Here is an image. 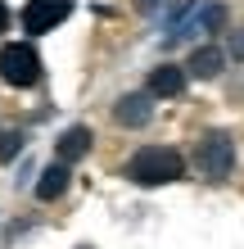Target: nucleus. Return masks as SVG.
Instances as JSON below:
<instances>
[{
    "label": "nucleus",
    "instance_id": "1",
    "mask_svg": "<svg viewBox=\"0 0 244 249\" xmlns=\"http://www.w3.org/2000/svg\"><path fill=\"white\" fill-rule=\"evenodd\" d=\"M127 181L136 186H167L185 177V159L172 150V145H140V150L127 159Z\"/></svg>",
    "mask_w": 244,
    "mask_h": 249
},
{
    "label": "nucleus",
    "instance_id": "2",
    "mask_svg": "<svg viewBox=\"0 0 244 249\" xmlns=\"http://www.w3.org/2000/svg\"><path fill=\"white\" fill-rule=\"evenodd\" d=\"M195 168L204 172L208 181H226L235 168V141L226 131H204L195 141Z\"/></svg>",
    "mask_w": 244,
    "mask_h": 249
},
{
    "label": "nucleus",
    "instance_id": "3",
    "mask_svg": "<svg viewBox=\"0 0 244 249\" xmlns=\"http://www.w3.org/2000/svg\"><path fill=\"white\" fill-rule=\"evenodd\" d=\"M0 82L18 86V91L36 86L41 82V54H36V46H27V41H9V46H0Z\"/></svg>",
    "mask_w": 244,
    "mask_h": 249
},
{
    "label": "nucleus",
    "instance_id": "4",
    "mask_svg": "<svg viewBox=\"0 0 244 249\" xmlns=\"http://www.w3.org/2000/svg\"><path fill=\"white\" fill-rule=\"evenodd\" d=\"M68 14H73V0H27V5H23V32L27 36L54 32Z\"/></svg>",
    "mask_w": 244,
    "mask_h": 249
},
{
    "label": "nucleus",
    "instance_id": "5",
    "mask_svg": "<svg viewBox=\"0 0 244 249\" xmlns=\"http://www.w3.org/2000/svg\"><path fill=\"white\" fill-rule=\"evenodd\" d=\"M185 82H190V72H185V64H159V68H149V82H145V91L154 100H177L185 91Z\"/></svg>",
    "mask_w": 244,
    "mask_h": 249
},
{
    "label": "nucleus",
    "instance_id": "6",
    "mask_svg": "<svg viewBox=\"0 0 244 249\" xmlns=\"http://www.w3.org/2000/svg\"><path fill=\"white\" fill-rule=\"evenodd\" d=\"M113 118H118V127H145L154 118V95L149 91H127V95H118Z\"/></svg>",
    "mask_w": 244,
    "mask_h": 249
},
{
    "label": "nucleus",
    "instance_id": "7",
    "mask_svg": "<svg viewBox=\"0 0 244 249\" xmlns=\"http://www.w3.org/2000/svg\"><path fill=\"white\" fill-rule=\"evenodd\" d=\"M222 64H226V54L217 46H199L190 59H185V72L199 77V82H212V77H222Z\"/></svg>",
    "mask_w": 244,
    "mask_h": 249
},
{
    "label": "nucleus",
    "instance_id": "8",
    "mask_svg": "<svg viewBox=\"0 0 244 249\" xmlns=\"http://www.w3.org/2000/svg\"><path fill=\"white\" fill-rule=\"evenodd\" d=\"M54 154H59L64 163H77V159H86V154H91V127H81V123L68 127L64 136L54 141Z\"/></svg>",
    "mask_w": 244,
    "mask_h": 249
},
{
    "label": "nucleus",
    "instance_id": "9",
    "mask_svg": "<svg viewBox=\"0 0 244 249\" xmlns=\"http://www.w3.org/2000/svg\"><path fill=\"white\" fill-rule=\"evenodd\" d=\"M226 18H231L226 5H204L195 23H181L177 32H172V41H181V36H190V32H217V27H226Z\"/></svg>",
    "mask_w": 244,
    "mask_h": 249
},
{
    "label": "nucleus",
    "instance_id": "10",
    "mask_svg": "<svg viewBox=\"0 0 244 249\" xmlns=\"http://www.w3.org/2000/svg\"><path fill=\"white\" fill-rule=\"evenodd\" d=\"M68 181H73V172H68V163L59 159V163H50L46 172H41V181H36V199H59L64 190H68Z\"/></svg>",
    "mask_w": 244,
    "mask_h": 249
},
{
    "label": "nucleus",
    "instance_id": "11",
    "mask_svg": "<svg viewBox=\"0 0 244 249\" xmlns=\"http://www.w3.org/2000/svg\"><path fill=\"white\" fill-rule=\"evenodd\" d=\"M23 131L18 127H5V131H0V163H9V159H18L23 154Z\"/></svg>",
    "mask_w": 244,
    "mask_h": 249
},
{
    "label": "nucleus",
    "instance_id": "12",
    "mask_svg": "<svg viewBox=\"0 0 244 249\" xmlns=\"http://www.w3.org/2000/svg\"><path fill=\"white\" fill-rule=\"evenodd\" d=\"M231 54L244 64V27H240V32H231Z\"/></svg>",
    "mask_w": 244,
    "mask_h": 249
},
{
    "label": "nucleus",
    "instance_id": "13",
    "mask_svg": "<svg viewBox=\"0 0 244 249\" xmlns=\"http://www.w3.org/2000/svg\"><path fill=\"white\" fill-rule=\"evenodd\" d=\"M163 5H167V0H136L140 14H154V9H163Z\"/></svg>",
    "mask_w": 244,
    "mask_h": 249
},
{
    "label": "nucleus",
    "instance_id": "14",
    "mask_svg": "<svg viewBox=\"0 0 244 249\" xmlns=\"http://www.w3.org/2000/svg\"><path fill=\"white\" fill-rule=\"evenodd\" d=\"M9 27V9H5V0H0V32Z\"/></svg>",
    "mask_w": 244,
    "mask_h": 249
},
{
    "label": "nucleus",
    "instance_id": "15",
    "mask_svg": "<svg viewBox=\"0 0 244 249\" xmlns=\"http://www.w3.org/2000/svg\"><path fill=\"white\" fill-rule=\"evenodd\" d=\"M81 249H91V245H81Z\"/></svg>",
    "mask_w": 244,
    "mask_h": 249
}]
</instances>
